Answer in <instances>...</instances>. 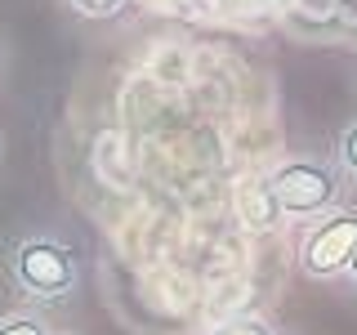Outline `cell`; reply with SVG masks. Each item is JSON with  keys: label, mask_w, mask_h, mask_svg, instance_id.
Instances as JSON below:
<instances>
[{"label": "cell", "mask_w": 357, "mask_h": 335, "mask_svg": "<svg viewBox=\"0 0 357 335\" xmlns=\"http://www.w3.org/2000/svg\"><path fill=\"white\" fill-rule=\"evenodd\" d=\"M349 273L357 277V246H353V255H349Z\"/></svg>", "instance_id": "obj_9"}, {"label": "cell", "mask_w": 357, "mask_h": 335, "mask_svg": "<svg viewBox=\"0 0 357 335\" xmlns=\"http://www.w3.org/2000/svg\"><path fill=\"white\" fill-rule=\"evenodd\" d=\"M353 246H357V215L326 219L321 228H312L308 241H304V268L312 277H331V273H340V268H349Z\"/></svg>", "instance_id": "obj_3"}, {"label": "cell", "mask_w": 357, "mask_h": 335, "mask_svg": "<svg viewBox=\"0 0 357 335\" xmlns=\"http://www.w3.org/2000/svg\"><path fill=\"white\" fill-rule=\"evenodd\" d=\"M0 335H45V327H40V318H5Z\"/></svg>", "instance_id": "obj_5"}, {"label": "cell", "mask_w": 357, "mask_h": 335, "mask_svg": "<svg viewBox=\"0 0 357 335\" xmlns=\"http://www.w3.org/2000/svg\"><path fill=\"white\" fill-rule=\"evenodd\" d=\"M121 5H126V0H76V9H85V14H94V18H107V14H116Z\"/></svg>", "instance_id": "obj_7"}, {"label": "cell", "mask_w": 357, "mask_h": 335, "mask_svg": "<svg viewBox=\"0 0 357 335\" xmlns=\"http://www.w3.org/2000/svg\"><path fill=\"white\" fill-rule=\"evenodd\" d=\"M340 152H344V165L357 174V126L353 130H344V143H340Z\"/></svg>", "instance_id": "obj_8"}, {"label": "cell", "mask_w": 357, "mask_h": 335, "mask_svg": "<svg viewBox=\"0 0 357 335\" xmlns=\"http://www.w3.org/2000/svg\"><path fill=\"white\" fill-rule=\"evenodd\" d=\"M277 210H290V215H312V210L331 206L335 201V174L326 165H312V161H295L282 165L268 184Z\"/></svg>", "instance_id": "obj_2"}, {"label": "cell", "mask_w": 357, "mask_h": 335, "mask_svg": "<svg viewBox=\"0 0 357 335\" xmlns=\"http://www.w3.org/2000/svg\"><path fill=\"white\" fill-rule=\"evenodd\" d=\"M215 335H268V327L255 322V318H237V322H228V327H219Z\"/></svg>", "instance_id": "obj_6"}, {"label": "cell", "mask_w": 357, "mask_h": 335, "mask_svg": "<svg viewBox=\"0 0 357 335\" xmlns=\"http://www.w3.org/2000/svg\"><path fill=\"white\" fill-rule=\"evenodd\" d=\"M14 277L31 290V295L54 299V295H67V290H72V282H76V260H72V251H67V246L45 241V237H31V241H22L18 251H14Z\"/></svg>", "instance_id": "obj_1"}, {"label": "cell", "mask_w": 357, "mask_h": 335, "mask_svg": "<svg viewBox=\"0 0 357 335\" xmlns=\"http://www.w3.org/2000/svg\"><path fill=\"white\" fill-rule=\"evenodd\" d=\"M245 215H250L255 228H273V223H277L273 193H268V188H250V193H245Z\"/></svg>", "instance_id": "obj_4"}]
</instances>
